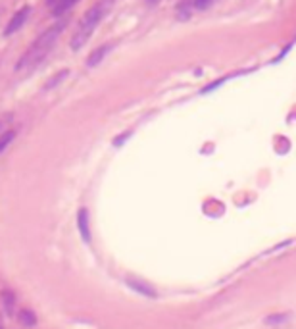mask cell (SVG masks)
Here are the masks:
<instances>
[{
  "label": "cell",
  "mask_w": 296,
  "mask_h": 329,
  "mask_svg": "<svg viewBox=\"0 0 296 329\" xmlns=\"http://www.w3.org/2000/svg\"><path fill=\"white\" fill-rule=\"evenodd\" d=\"M65 25H67V21H65V19H60V21H56L54 25H50L44 33H40L39 37L33 40L31 47L25 50L24 56L17 60V64H16L17 72L27 70V68H31V65H35V64H39L40 60L52 50L54 42H56L58 37H60L62 31L65 29Z\"/></svg>",
  "instance_id": "obj_1"
},
{
  "label": "cell",
  "mask_w": 296,
  "mask_h": 329,
  "mask_svg": "<svg viewBox=\"0 0 296 329\" xmlns=\"http://www.w3.org/2000/svg\"><path fill=\"white\" fill-rule=\"evenodd\" d=\"M113 2H116V0H98L95 6H90V8L85 12V16L81 17L79 25H77V31L73 33L72 40H70L72 50L77 52V50H81L87 45V40L90 39L93 33H95L96 25L104 19L106 14H108L110 8L113 6Z\"/></svg>",
  "instance_id": "obj_2"
},
{
  "label": "cell",
  "mask_w": 296,
  "mask_h": 329,
  "mask_svg": "<svg viewBox=\"0 0 296 329\" xmlns=\"http://www.w3.org/2000/svg\"><path fill=\"white\" fill-rule=\"evenodd\" d=\"M29 16H31V8H29V6H24V8L17 10L16 14L12 16V19L8 21V25L4 27V37H10V35L19 31L25 25V21L29 19Z\"/></svg>",
  "instance_id": "obj_3"
},
{
  "label": "cell",
  "mask_w": 296,
  "mask_h": 329,
  "mask_svg": "<svg viewBox=\"0 0 296 329\" xmlns=\"http://www.w3.org/2000/svg\"><path fill=\"white\" fill-rule=\"evenodd\" d=\"M113 49V45L112 42H106V45H100V47H96L90 54H88V58H87V65L88 68H96V65L100 64L102 60H104L106 56H108V52Z\"/></svg>",
  "instance_id": "obj_4"
},
{
  "label": "cell",
  "mask_w": 296,
  "mask_h": 329,
  "mask_svg": "<svg viewBox=\"0 0 296 329\" xmlns=\"http://www.w3.org/2000/svg\"><path fill=\"white\" fill-rule=\"evenodd\" d=\"M77 227L83 237V241H90V227H88V212L87 208H79L77 212Z\"/></svg>",
  "instance_id": "obj_5"
},
{
  "label": "cell",
  "mask_w": 296,
  "mask_h": 329,
  "mask_svg": "<svg viewBox=\"0 0 296 329\" xmlns=\"http://www.w3.org/2000/svg\"><path fill=\"white\" fill-rule=\"evenodd\" d=\"M79 2L81 0H60L58 4H54V6L50 8V12H52V16L54 17H62L64 14H67L73 6H77Z\"/></svg>",
  "instance_id": "obj_6"
},
{
  "label": "cell",
  "mask_w": 296,
  "mask_h": 329,
  "mask_svg": "<svg viewBox=\"0 0 296 329\" xmlns=\"http://www.w3.org/2000/svg\"><path fill=\"white\" fill-rule=\"evenodd\" d=\"M0 297H2L4 312L8 314V316H14V312H16V295H14V291L2 289V293H0Z\"/></svg>",
  "instance_id": "obj_7"
},
{
  "label": "cell",
  "mask_w": 296,
  "mask_h": 329,
  "mask_svg": "<svg viewBox=\"0 0 296 329\" xmlns=\"http://www.w3.org/2000/svg\"><path fill=\"white\" fill-rule=\"evenodd\" d=\"M129 287L136 293H141L143 297H150V298H156V291L150 287V285H146V283H141V281H135V279H129Z\"/></svg>",
  "instance_id": "obj_8"
},
{
  "label": "cell",
  "mask_w": 296,
  "mask_h": 329,
  "mask_svg": "<svg viewBox=\"0 0 296 329\" xmlns=\"http://www.w3.org/2000/svg\"><path fill=\"white\" fill-rule=\"evenodd\" d=\"M14 139H16V129H6V131L0 135V154L8 148V145H12Z\"/></svg>",
  "instance_id": "obj_9"
},
{
  "label": "cell",
  "mask_w": 296,
  "mask_h": 329,
  "mask_svg": "<svg viewBox=\"0 0 296 329\" xmlns=\"http://www.w3.org/2000/svg\"><path fill=\"white\" fill-rule=\"evenodd\" d=\"M67 75H70V72H67V70H60V72H58L56 75H52V79H50L47 85H44V91H50V89H54L56 85H60V83H62V81H64Z\"/></svg>",
  "instance_id": "obj_10"
},
{
  "label": "cell",
  "mask_w": 296,
  "mask_h": 329,
  "mask_svg": "<svg viewBox=\"0 0 296 329\" xmlns=\"http://www.w3.org/2000/svg\"><path fill=\"white\" fill-rule=\"evenodd\" d=\"M19 321L24 323L25 327H33L37 323V316L31 312V310H21L19 312Z\"/></svg>",
  "instance_id": "obj_11"
},
{
  "label": "cell",
  "mask_w": 296,
  "mask_h": 329,
  "mask_svg": "<svg viewBox=\"0 0 296 329\" xmlns=\"http://www.w3.org/2000/svg\"><path fill=\"white\" fill-rule=\"evenodd\" d=\"M217 0H192L194 10H208L210 6H214Z\"/></svg>",
  "instance_id": "obj_12"
},
{
  "label": "cell",
  "mask_w": 296,
  "mask_h": 329,
  "mask_svg": "<svg viewBox=\"0 0 296 329\" xmlns=\"http://www.w3.org/2000/svg\"><path fill=\"white\" fill-rule=\"evenodd\" d=\"M8 121H12V114H2V116H0V135L6 131L4 127H6Z\"/></svg>",
  "instance_id": "obj_13"
},
{
  "label": "cell",
  "mask_w": 296,
  "mask_h": 329,
  "mask_svg": "<svg viewBox=\"0 0 296 329\" xmlns=\"http://www.w3.org/2000/svg\"><path fill=\"white\" fill-rule=\"evenodd\" d=\"M287 320V314H273V316H269L267 318V323H277V321H285Z\"/></svg>",
  "instance_id": "obj_14"
},
{
  "label": "cell",
  "mask_w": 296,
  "mask_h": 329,
  "mask_svg": "<svg viewBox=\"0 0 296 329\" xmlns=\"http://www.w3.org/2000/svg\"><path fill=\"white\" fill-rule=\"evenodd\" d=\"M58 2H60V0H47V6H48V8H52V6H54V4H58Z\"/></svg>",
  "instance_id": "obj_15"
},
{
  "label": "cell",
  "mask_w": 296,
  "mask_h": 329,
  "mask_svg": "<svg viewBox=\"0 0 296 329\" xmlns=\"http://www.w3.org/2000/svg\"><path fill=\"white\" fill-rule=\"evenodd\" d=\"M146 4H150V6H154V4H158V0H146Z\"/></svg>",
  "instance_id": "obj_16"
},
{
  "label": "cell",
  "mask_w": 296,
  "mask_h": 329,
  "mask_svg": "<svg viewBox=\"0 0 296 329\" xmlns=\"http://www.w3.org/2000/svg\"><path fill=\"white\" fill-rule=\"evenodd\" d=\"M0 329H4V323H2V318H0Z\"/></svg>",
  "instance_id": "obj_17"
}]
</instances>
